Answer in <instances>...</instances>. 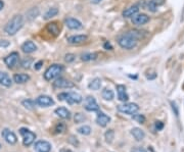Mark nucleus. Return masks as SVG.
I'll list each match as a JSON object with an SVG mask.
<instances>
[{"label":"nucleus","instance_id":"1","mask_svg":"<svg viewBox=\"0 0 184 152\" xmlns=\"http://www.w3.org/2000/svg\"><path fill=\"white\" fill-rule=\"evenodd\" d=\"M24 26V16L22 14L13 15L4 27V32L9 36L16 35Z\"/></svg>","mask_w":184,"mask_h":152},{"label":"nucleus","instance_id":"2","mask_svg":"<svg viewBox=\"0 0 184 152\" xmlns=\"http://www.w3.org/2000/svg\"><path fill=\"white\" fill-rule=\"evenodd\" d=\"M118 44L120 45V47H122L123 49L126 50H131V49L135 48L137 45L138 40L136 38H134L133 35L128 31V32L124 33V34L120 35L117 39Z\"/></svg>","mask_w":184,"mask_h":152},{"label":"nucleus","instance_id":"3","mask_svg":"<svg viewBox=\"0 0 184 152\" xmlns=\"http://www.w3.org/2000/svg\"><path fill=\"white\" fill-rule=\"evenodd\" d=\"M63 72V65L59 63H53L45 70L44 72V79L46 81H52L54 79H57L59 75Z\"/></svg>","mask_w":184,"mask_h":152},{"label":"nucleus","instance_id":"4","mask_svg":"<svg viewBox=\"0 0 184 152\" xmlns=\"http://www.w3.org/2000/svg\"><path fill=\"white\" fill-rule=\"evenodd\" d=\"M59 100L61 101H66L67 103H69L70 105L72 104H78L80 102H82L83 98L82 96L79 94V93H76V92H63L59 94Z\"/></svg>","mask_w":184,"mask_h":152},{"label":"nucleus","instance_id":"5","mask_svg":"<svg viewBox=\"0 0 184 152\" xmlns=\"http://www.w3.org/2000/svg\"><path fill=\"white\" fill-rule=\"evenodd\" d=\"M20 134L22 135L23 137V144H24L25 146H30V145H32L33 143H34L35 139H36V134L26 128H20Z\"/></svg>","mask_w":184,"mask_h":152},{"label":"nucleus","instance_id":"6","mask_svg":"<svg viewBox=\"0 0 184 152\" xmlns=\"http://www.w3.org/2000/svg\"><path fill=\"white\" fill-rule=\"evenodd\" d=\"M118 110L122 113L125 114H134L139 110V106L136 103H125L121 104V105H118Z\"/></svg>","mask_w":184,"mask_h":152},{"label":"nucleus","instance_id":"7","mask_svg":"<svg viewBox=\"0 0 184 152\" xmlns=\"http://www.w3.org/2000/svg\"><path fill=\"white\" fill-rule=\"evenodd\" d=\"M18 59H20V54H18V52L13 51L10 54H8V55L4 58V63L7 65L8 68H13L14 66L18 64Z\"/></svg>","mask_w":184,"mask_h":152},{"label":"nucleus","instance_id":"8","mask_svg":"<svg viewBox=\"0 0 184 152\" xmlns=\"http://www.w3.org/2000/svg\"><path fill=\"white\" fill-rule=\"evenodd\" d=\"M53 87L57 89H70V88H74L75 85H74L73 82H71V81L67 80L65 78H57L53 82Z\"/></svg>","mask_w":184,"mask_h":152},{"label":"nucleus","instance_id":"9","mask_svg":"<svg viewBox=\"0 0 184 152\" xmlns=\"http://www.w3.org/2000/svg\"><path fill=\"white\" fill-rule=\"evenodd\" d=\"M149 22V16L145 13H137L134 16H132V24L137 27L143 26Z\"/></svg>","mask_w":184,"mask_h":152},{"label":"nucleus","instance_id":"10","mask_svg":"<svg viewBox=\"0 0 184 152\" xmlns=\"http://www.w3.org/2000/svg\"><path fill=\"white\" fill-rule=\"evenodd\" d=\"M84 107L88 111H98L99 106L97 104L96 100H95L94 97L92 96H87L84 101Z\"/></svg>","mask_w":184,"mask_h":152},{"label":"nucleus","instance_id":"11","mask_svg":"<svg viewBox=\"0 0 184 152\" xmlns=\"http://www.w3.org/2000/svg\"><path fill=\"white\" fill-rule=\"evenodd\" d=\"M65 24H66V26H67L69 29H71V30L78 31V30H82V29H83V25H82V23L80 22L79 20L74 18H67L65 20Z\"/></svg>","mask_w":184,"mask_h":152},{"label":"nucleus","instance_id":"12","mask_svg":"<svg viewBox=\"0 0 184 152\" xmlns=\"http://www.w3.org/2000/svg\"><path fill=\"white\" fill-rule=\"evenodd\" d=\"M1 136L3 137V139L8 143V144H16V141H18V138H16V134H14L12 131H10L9 129H3L1 132Z\"/></svg>","mask_w":184,"mask_h":152},{"label":"nucleus","instance_id":"13","mask_svg":"<svg viewBox=\"0 0 184 152\" xmlns=\"http://www.w3.org/2000/svg\"><path fill=\"white\" fill-rule=\"evenodd\" d=\"M35 102L41 107H49V106L54 104V100L50 96H47V95H40L39 97H37Z\"/></svg>","mask_w":184,"mask_h":152},{"label":"nucleus","instance_id":"14","mask_svg":"<svg viewBox=\"0 0 184 152\" xmlns=\"http://www.w3.org/2000/svg\"><path fill=\"white\" fill-rule=\"evenodd\" d=\"M87 39H88L87 35L81 34V35H73V36L68 37L67 41L71 45H79L84 43L85 41H87Z\"/></svg>","mask_w":184,"mask_h":152},{"label":"nucleus","instance_id":"15","mask_svg":"<svg viewBox=\"0 0 184 152\" xmlns=\"http://www.w3.org/2000/svg\"><path fill=\"white\" fill-rule=\"evenodd\" d=\"M35 150L37 152H50L51 151V144L47 141L40 140L35 143Z\"/></svg>","mask_w":184,"mask_h":152},{"label":"nucleus","instance_id":"16","mask_svg":"<svg viewBox=\"0 0 184 152\" xmlns=\"http://www.w3.org/2000/svg\"><path fill=\"white\" fill-rule=\"evenodd\" d=\"M20 49H22V51L24 52V53L30 54V53H33V52H35L37 50V46L33 41L29 40V41H26L25 43H23Z\"/></svg>","mask_w":184,"mask_h":152},{"label":"nucleus","instance_id":"17","mask_svg":"<svg viewBox=\"0 0 184 152\" xmlns=\"http://www.w3.org/2000/svg\"><path fill=\"white\" fill-rule=\"evenodd\" d=\"M140 7L138 4H134V5H131L129 6L128 8H126L125 10L123 11V16L126 18H132V16H134L135 14L138 13V11H139Z\"/></svg>","mask_w":184,"mask_h":152},{"label":"nucleus","instance_id":"18","mask_svg":"<svg viewBox=\"0 0 184 152\" xmlns=\"http://www.w3.org/2000/svg\"><path fill=\"white\" fill-rule=\"evenodd\" d=\"M111 122V118H109V115L104 113V112H98L96 118V122L99 125L100 127H106L107 124Z\"/></svg>","mask_w":184,"mask_h":152},{"label":"nucleus","instance_id":"19","mask_svg":"<svg viewBox=\"0 0 184 152\" xmlns=\"http://www.w3.org/2000/svg\"><path fill=\"white\" fill-rule=\"evenodd\" d=\"M0 85L6 87V88L11 87L12 80L11 78L8 76V74H6V72H0Z\"/></svg>","mask_w":184,"mask_h":152},{"label":"nucleus","instance_id":"20","mask_svg":"<svg viewBox=\"0 0 184 152\" xmlns=\"http://www.w3.org/2000/svg\"><path fill=\"white\" fill-rule=\"evenodd\" d=\"M46 30L48 31V33H50L51 35L56 37V36H59L61 28H59V23L53 22V23H49V24H47Z\"/></svg>","mask_w":184,"mask_h":152},{"label":"nucleus","instance_id":"21","mask_svg":"<svg viewBox=\"0 0 184 152\" xmlns=\"http://www.w3.org/2000/svg\"><path fill=\"white\" fill-rule=\"evenodd\" d=\"M55 114L57 116H59L63 120H70L71 118V111L69 109H67L66 107H59L55 109Z\"/></svg>","mask_w":184,"mask_h":152},{"label":"nucleus","instance_id":"22","mask_svg":"<svg viewBox=\"0 0 184 152\" xmlns=\"http://www.w3.org/2000/svg\"><path fill=\"white\" fill-rule=\"evenodd\" d=\"M117 91H118V98H119L120 101L125 102L129 99V96L126 93V87L124 85H118Z\"/></svg>","mask_w":184,"mask_h":152},{"label":"nucleus","instance_id":"23","mask_svg":"<svg viewBox=\"0 0 184 152\" xmlns=\"http://www.w3.org/2000/svg\"><path fill=\"white\" fill-rule=\"evenodd\" d=\"M30 80V76L27 74H16L13 76V82L16 84H25Z\"/></svg>","mask_w":184,"mask_h":152},{"label":"nucleus","instance_id":"24","mask_svg":"<svg viewBox=\"0 0 184 152\" xmlns=\"http://www.w3.org/2000/svg\"><path fill=\"white\" fill-rule=\"evenodd\" d=\"M131 134H132V136L135 138L136 141L143 140L144 137H145V133H144L143 131H142L141 129H139V128H133L131 130Z\"/></svg>","mask_w":184,"mask_h":152},{"label":"nucleus","instance_id":"25","mask_svg":"<svg viewBox=\"0 0 184 152\" xmlns=\"http://www.w3.org/2000/svg\"><path fill=\"white\" fill-rule=\"evenodd\" d=\"M59 8H56V7H50L44 13V15H43V18H44L45 20H50L51 18H53V16H56L57 14H59Z\"/></svg>","mask_w":184,"mask_h":152},{"label":"nucleus","instance_id":"26","mask_svg":"<svg viewBox=\"0 0 184 152\" xmlns=\"http://www.w3.org/2000/svg\"><path fill=\"white\" fill-rule=\"evenodd\" d=\"M98 57L97 53L95 52H86V53H83L81 55V60L82 61H92V60H95Z\"/></svg>","mask_w":184,"mask_h":152},{"label":"nucleus","instance_id":"27","mask_svg":"<svg viewBox=\"0 0 184 152\" xmlns=\"http://www.w3.org/2000/svg\"><path fill=\"white\" fill-rule=\"evenodd\" d=\"M101 95H102V98L104 99V100H107V101L113 100L114 97H115V94H114L113 90H111V89H109V88L103 89Z\"/></svg>","mask_w":184,"mask_h":152},{"label":"nucleus","instance_id":"28","mask_svg":"<svg viewBox=\"0 0 184 152\" xmlns=\"http://www.w3.org/2000/svg\"><path fill=\"white\" fill-rule=\"evenodd\" d=\"M101 86V80L99 78H95L93 79L91 82L89 83V85H88V87H89V89H91V90H98L99 88H100Z\"/></svg>","mask_w":184,"mask_h":152},{"label":"nucleus","instance_id":"29","mask_svg":"<svg viewBox=\"0 0 184 152\" xmlns=\"http://www.w3.org/2000/svg\"><path fill=\"white\" fill-rule=\"evenodd\" d=\"M38 15H39V9L37 7L31 8V9L27 12V18H28L29 20H34V18H36Z\"/></svg>","mask_w":184,"mask_h":152},{"label":"nucleus","instance_id":"30","mask_svg":"<svg viewBox=\"0 0 184 152\" xmlns=\"http://www.w3.org/2000/svg\"><path fill=\"white\" fill-rule=\"evenodd\" d=\"M22 104L27 108V109L33 110L35 108V104H36V102L34 100H31V99H26V100H23Z\"/></svg>","mask_w":184,"mask_h":152},{"label":"nucleus","instance_id":"31","mask_svg":"<svg viewBox=\"0 0 184 152\" xmlns=\"http://www.w3.org/2000/svg\"><path fill=\"white\" fill-rule=\"evenodd\" d=\"M78 133L81 135H84V136H87V135H90L91 133V128L89 126H82L78 129Z\"/></svg>","mask_w":184,"mask_h":152},{"label":"nucleus","instance_id":"32","mask_svg":"<svg viewBox=\"0 0 184 152\" xmlns=\"http://www.w3.org/2000/svg\"><path fill=\"white\" fill-rule=\"evenodd\" d=\"M32 63H33V59L32 58H30V57H26V58H24V59L22 60V62H20V65H22V68H30V66L32 65Z\"/></svg>","mask_w":184,"mask_h":152},{"label":"nucleus","instance_id":"33","mask_svg":"<svg viewBox=\"0 0 184 152\" xmlns=\"http://www.w3.org/2000/svg\"><path fill=\"white\" fill-rule=\"evenodd\" d=\"M104 137H105V141L107 143L113 142L114 138H115V132H114V130H107L104 134Z\"/></svg>","mask_w":184,"mask_h":152},{"label":"nucleus","instance_id":"34","mask_svg":"<svg viewBox=\"0 0 184 152\" xmlns=\"http://www.w3.org/2000/svg\"><path fill=\"white\" fill-rule=\"evenodd\" d=\"M66 129H67L66 125L63 124V122H59V124H57L56 126H55V128H54L55 134H63V133L66 131Z\"/></svg>","mask_w":184,"mask_h":152},{"label":"nucleus","instance_id":"35","mask_svg":"<svg viewBox=\"0 0 184 152\" xmlns=\"http://www.w3.org/2000/svg\"><path fill=\"white\" fill-rule=\"evenodd\" d=\"M74 120H75L76 124H81V122H83L84 120H86V116L84 115L83 113H81V112H78V113L75 114Z\"/></svg>","mask_w":184,"mask_h":152},{"label":"nucleus","instance_id":"36","mask_svg":"<svg viewBox=\"0 0 184 152\" xmlns=\"http://www.w3.org/2000/svg\"><path fill=\"white\" fill-rule=\"evenodd\" d=\"M132 118H133L134 120H136L137 122H139V124H144V122H145V116H144L143 114L134 113L133 116H132Z\"/></svg>","mask_w":184,"mask_h":152},{"label":"nucleus","instance_id":"37","mask_svg":"<svg viewBox=\"0 0 184 152\" xmlns=\"http://www.w3.org/2000/svg\"><path fill=\"white\" fill-rule=\"evenodd\" d=\"M75 59H76V55L73 53H68L65 55V60L68 63H71V62L75 61Z\"/></svg>","mask_w":184,"mask_h":152},{"label":"nucleus","instance_id":"38","mask_svg":"<svg viewBox=\"0 0 184 152\" xmlns=\"http://www.w3.org/2000/svg\"><path fill=\"white\" fill-rule=\"evenodd\" d=\"M171 105H172V109H173V111H174V114L176 116H178L179 111H178V107H177L176 103H175V102H171Z\"/></svg>","mask_w":184,"mask_h":152},{"label":"nucleus","instance_id":"39","mask_svg":"<svg viewBox=\"0 0 184 152\" xmlns=\"http://www.w3.org/2000/svg\"><path fill=\"white\" fill-rule=\"evenodd\" d=\"M154 126H156V129L158 131H161L164 129V122H160V120H158V122H156V124H154Z\"/></svg>","mask_w":184,"mask_h":152},{"label":"nucleus","instance_id":"40","mask_svg":"<svg viewBox=\"0 0 184 152\" xmlns=\"http://www.w3.org/2000/svg\"><path fill=\"white\" fill-rule=\"evenodd\" d=\"M103 48H104L105 50H113L114 47H113V45L111 44V42L106 41V42H104V44H103Z\"/></svg>","mask_w":184,"mask_h":152},{"label":"nucleus","instance_id":"41","mask_svg":"<svg viewBox=\"0 0 184 152\" xmlns=\"http://www.w3.org/2000/svg\"><path fill=\"white\" fill-rule=\"evenodd\" d=\"M10 45L9 41L7 40H0V47H2V48H6V47H8Z\"/></svg>","mask_w":184,"mask_h":152},{"label":"nucleus","instance_id":"42","mask_svg":"<svg viewBox=\"0 0 184 152\" xmlns=\"http://www.w3.org/2000/svg\"><path fill=\"white\" fill-rule=\"evenodd\" d=\"M150 1H152L157 7H159L160 5H163V4H164L165 0H150Z\"/></svg>","mask_w":184,"mask_h":152},{"label":"nucleus","instance_id":"43","mask_svg":"<svg viewBox=\"0 0 184 152\" xmlns=\"http://www.w3.org/2000/svg\"><path fill=\"white\" fill-rule=\"evenodd\" d=\"M42 65H43V61H42V60H39L38 62H36V63H35L34 68H35L36 70H39L41 68H42Z\"/></svg>","mask_w":184,"mask_h":152},{"label":"nucleus","instance_id":"44","mask_svg":"<svg viewBox=\"0 0 184 152\" xmlns=\"http://www.w3.org/2000/svg\"><path fill=\"white\" fill-rule=\"evenodd\" d=\"M131 152H147V151L144 148H142V147H134Z\"/></svg>","mask_w":184,"mask_h":152},{"label":"nucleus","instance_id":"45","mask_svg":"<svg viewBox=\"0 0 184 152\" xmlns=\"http://www.w3.org/2000/svg\"><path fill=\"white\" fill-rule=\"evenodd\" d=\"M146 78L148 79V80H154V79L157 78V74H154V75H146Z\"/></svg>","mask_w":184,"mask_h":152},{"label":"nucleus","instance_id":"46","mask_svg":"<svg viewBox=\"0 0 184 152\" xmlns=\"http://www.w3.org/2000/svg\"><path fill=\"white\" fill-rule=\"evenodd\" d=\"M4 7V2L2 1V0H0V10H2Z\"/></svg>","mask_w":184,"mask_h":152},{"label":"nucleus","instance_id":"47","mask_svg":"<svg viewBox=\"0 0 184 152\" xmlns=\"http://www.w3.org/2000/svg\"><path fill=\"white\" fill-rule=\"evenodd\" d=\"M100 1H101V0H91V2L93 4H98Z\"/></svg>","mask_w":184,"mask_h":152},{"label":"nucleus","instance_id":"48","mask_svg":"<svg viewBox=\"0 0 184 152\" xmlns=\"http://www.w3.org/2000/svg\"><path fill=\"white\" fill-rule=\"evenodd\" d=\"M61 152H73L72 150H70V149H63Z\"/></svg>","mask_w":184,"mask_h":152},{"label":"nucleus","instance_id":"49","mask_svg":"<svg viewBox=\"0 0 184 152\" xmlns=\"http://www.w3.org/2000/svg\"><path fill=\"white\" fill-rule=\"evenodd\" d=\"M0 149H1V144H0Z\"/></svg>","mask_w":184,"mask_h":152}]
</instances>
